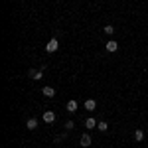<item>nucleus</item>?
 <instances>
[{
  "label": "nucleus",
  "instance_id": "1",
  "mask_svg": "<svg viewBox=\"0 0 148 148\" xmlns=\"http://www.w3.org/2000/svg\"><path fill=\"white\" fill-rule=\"evenodd\" d=\"M42 75H44V69H28V77L30 79L38 81V79H42Z\"/></svg>",
  "mask_w": 148,
  "mask_h": 148
},
{
  "label": "nucleus",
  "instance_id": "2",
  "mask_svg": "<svg viewBox=\"0 0 148 148\" xmlns=\"http://www.w3.org/2000/svg\"><path fill=\"white\" fill-rule=\"evenodd\" d=\"M57 47H59V42H57V38H51V40H49V42L46 44V49L49 51V53L57 51Z\"/></svg>",
  "mask_w": 148,
  "mask_h": 148
},
{
  "label": "nucleus",
  "instance_id": "3",
  "mask_svg": "<svg viewBox=\"0 0 148 148\" xmlns=\"http://www.w3.org/2000/svg\"><path fill=\"white\" fill-rule=\"evenodd\" d=\"M53 121H56V113H53V111H46V113H44V123L51 125Z\"/></svg>",
  "mask_w": 148,
  "mask_h": 148
},
{
  "label": "nucleus",
  "instance_id": "4",
  "mask_svg": "<svg viewBox=\"0 0 148 148\" xmlns=\"http://www.w3.org/2000/svg\"><path fill=\"white\" fill-rule=\"evenodd\" d=\"M65 109H67L69 113H75V111L79 109V105H77V101H75V99H71V101H67V105H65Z\"/></svg>",
  "mask_w": 148,
  "mask_h": 148
},
{
  "label": "nucleus",
  "instance_id": "5",
  "mask_svg": "<svg viewBox=\"0 0 148 148\" xmlns=\"http://www.w3.org/2000/svg\"><path fill=\"white\" fill-rule=\"evenodd\" d=\"M116 49H119V42H114V40H109V42H107V51L114 53Z\"/></svg>",
  "mask_w": 148,
  "mask_h": 148
},
{
  "label": "nucleus",
  "instance_id": "6",
  "mask_svg": "<svg viewBox=\"0 0 148 148\" xmlns=\"http://www.w3.org/2000/svg\"><path fill=\"white\" fill-rule=\"evenodd\" d=\"M91 140H93L91 134H89V132H85V134L81 136V146H85V148H87V146H91Z\"/></svg>",
  "mask_w": 148,
  "mask_h": 148
},
{
  "label": "nucleus",
  "instance_id": "7",
  "mask_svg": "<svg viewBox=\"0 0 148 148\" xmlns=\"http://www.w3.org/2000/svg\"><path fill=\"white\" fill-rule=\"evenodd\" d=\"M85 109H87L89 113H93V111L97 109V103L93 101V99H87V101H85Z\"/></svg>",
  "mask_w": 148,
  "mask_h": 148
},
{
  "label": "nucleus",
  "instance_id": "8",
  "mask_svg": "<svg viewBox=\"0 0 148 148\" xmlns=\"http://www.w3.org/2000/svg\"><path fill=\"white\" fill-rule=\"evenodd\" d=\"M97 125H99V121H95L93 116H89V119H85V126H87L89 130H91V128H95Z\"/></svg>",
  "mask_w": 148,
  "mask_h": 148
},
{
  "label": "nucleus",
  "instance_id": "9",
  "mask_svg": "<svg viewBox=\"0 0 148 148\" xmlns=\"http://www.w3.org/2000/svg\"><path fill=\"white\" fill-rule=\"evenodd\" d=\"M42 93H44V97H53V95H56V89H53V87H44Z\"/></svg>",
  "mask_w": 148,
  "mask_h": 148
},
{
  "label": "nucleus",
  "instance_id": "10",
  "mask_svg": "<svg viewBox=\"0 0 148 148\" xmlns=\"http://www.w3.org/2000/svg\"><path fill=\"white\" fill-rule=\"evenodd\" d=\"M26 126H28V130H34V128H38V121L36 119H28Z\"/></svg>",
  "mask_w": 148,
  "mask_h": 148
},
{
  "label": "nucleus",
  "instance_id": "11",
  "mask_svg": "<svg viewBox=\"0 0 148 148\" xmlns=\"http://www.w3.org/2000/svg\"><path fill=\"white\" fill-rule=\"evenodd\" d=\"M134 140H138V142H140V140H144V132H142L140 128H138V130H134Z\"/></svg>",
  "mask_w": 148,
  "mask_h": 148
},
{
  "label": "nucleus",
  "instance_id": "12",
  "mask_svg": "<svg viewBox=\"0 0 148 148\" xmlns=\"http://www.w3.org/2000/svg\"><path fill=\"white\" fill-rule=\"evenodd\" d=\"M97 128H99L101 132H107V128H109V125H107V123H99V125H97Z\"/></svg>",
  "mask_w": 148,
  "mask_h": 148
},
{
  "label": "nucleus",
  "instance_id": "13",
  "mask_svg": "<svg viewBox=\"0 0 148 148\" xmlns=\"http://www.w3.org/2000/svg\"><path fill=\"white\" fill-rule=\"evenodd\" d=\"M103 30H105V34H107V36H111V34L114 32V28H113V26H105Z\"/></svg>",
  "mask_w": 148,
  "mask_h": 148
},
{
  "label": "nucleus",
  "instance_id": "14",
  "mask_svg": "<svg viewBox=\"0 0 148 148\" xmlns=\"http://www.w3.org/2000/svg\"><path fill=\"white\" fill-rule=\"evenodd\" d=\"M73 126H75V123H73V121H65V128H67V130H71Z\"/></svg>",
  "mask_w": 148,
  "mask_h": 148
}]
</instances>
